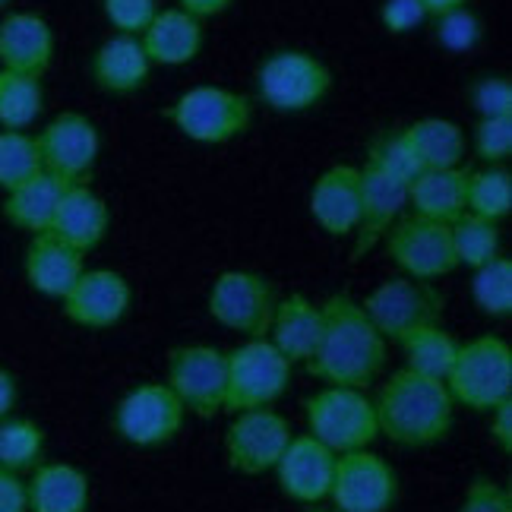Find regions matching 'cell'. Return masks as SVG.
I'll use <instances>...</instances> for the list:
<instances>
[{
    "label": "cell",
    "instance_id": "obj_41",
    "mask_svg": "<svg viewBox=\"0 0 512 512\" xmlns=\"http://www.w3.org/2000/svg\"><path fill=\"white\" fill-rule=\"evenodd\" d=\"M471 108L478 111V117H512V80L509 76H481L471 83Z\"/></svg>",
    "mask_w": 512,
    "mask_h": 512
},
{
    "label": "cell",
    "instance_id": "obj_22",
    "mask_svg": "<svg viewBox=\"0 0 512 512\" xmlns=\"http://www.w3.org/2000/svg\"><path fill=\"white\" fill-rule=\"evenodd\" d=\"M23 272H26V282L32 291L61 301L76 285V279L86 272V253L73 250L64 241H57L54 234H35L26 247Z\"/></svg>",
    "mask_w": 512,
    "mask_h": 512
},
{
    "label": "cell",
    "instance_id": "obj_20",
    "mask_svg": "<svg viewBox=\"0 0 512 512\" xmlns=\"http://www.w3.org/2000/svg\"><path fill=\"white\" fill-rule=\"evenodd\" d=\"M54 29L45 16L16 10L0 19V70L42 76L54 64Z\"/></svg>",
    "mask_w": 512,
    "mask_h": 512
},
{
    "label": "cell",
    "instance_id": "obj_7",
    "mask_svg": "<svg viewBox=\"0 0 512 512\" xmlns=\"http://www.w3.org/2000/svg\"><path fill=\"white\" fill-rule=\"evenodd\" d=\"M367 320L386 342H405L411 332L440 323L446 298L433 288V282H418L399 275L386 279L361 301Z\"/></svg>",
    "mask_w": 512,
    "mask_h": 512
},
{
    "label": "cell",
    "instance_id": "obj_15",
    "mask_svg": "<svg viewBox=\"0 0 512 512\" xmlns=\"http://www.w3.org/2000/svg\"><path fill=\"white\" fill-rule=\"evenodd\" d=\"M291 424L285 415L269 408H247L238 411L225 430V456L238 475L256 478L266 475L282 459L291 443Z\"/></svg>",
    "mask_w": 512,
    "mask_h": 512
},
{
    "label": "cell",
    "instance_id": "obj_6",
    "mask_svg": "<svg viewBox=\"0 0 512 512\" xmlns=\"http://www.w3.org/2000/svg\"><path fill=\"white\" fill-rule=\"evenodd\" d=\"M304 415L310 437L329 446L336 456L370 449V443L380 437L377 411H373V399L364 396V389L326 386L304 402Z\"/></svg>",
    "mask_w": 512,
    "mask_h": 512
},
{
    "label": "cell",
    "instance_id": "obj_30",
    "mask_svg": "<svg viewBox=\"0 0 512 512\" xmlns=\"http://www.w3.org/2000/svg\"><path fill=\"white\" fill-rule=\"evenodd\" d=\"M402 351H405V367L408 370L421 373V377L446 383L452 364H456L459 342H456V336H452L449 329H443L440 323H433V326L411 332V336L402 342Z\"/></svg>",
    "mask_w": 512,
    "mask_h": 512
},
{
    "label": "cell",
    "instance_id": "obj_3",
    "mask_svg": "<svg viewBox=\"0 0 512 512\" xmlns=\"http://www.w3.org/2000/svg\"><path fill=\"white\" fill-rule=\"evenodd\" d=\"M446 389L456 405L494 411L512 399V348L500 336H478L459 345Z\"/></svg>",
    "mask_w": 512,
    "mask_h": 512
},
{
    "label": "cell",
    "instance_id": "obj_45",
    "mask_svg": "<svg viewBox=\"0 0 512 512\" xmlns=\"http://www.w3.org/2000/svg\"><path fill=\"white\" fill-rule=\"evenodd\" d=\"M490 440H494L506 456L512 452V399L500 402L490 411Z\"/></svg>",
    "mask_w": 512,
    "mask_h": 512
},
{
    "label": "cell",
    "instance_id": "obj_12",
    "mask_svg": "<svg viewBox=\"0 0 512 512\" xmlns=\"http://www.w3.org/2000/svg\"><path fill=\"white\" fill-rule=\"evenodd\" d=\"M386 256L396 263L408 279L433 282L456 272V250H452V225L430 222L421 215L399 219L386 231Z\"/></svg>",
    "mask_w": 512,
    "mask_h": 512
},
{
    "label": "cell",
    "instance_id": "obj_47",
    "mask_svg": "<svg viewBox=\"0 0 512 512\" xmlns=\"http://www.w3.org/2000/svg\"><path fill=\"white\" fill-rule=\"evenodd\" d=\"M16 399H19L16 377L10 370H0V421L10 418V411L16 408Z\"/></svg>",
    "mask_w": 512,
    "mask_h": 512
},
{
    "label": "cell",
    "instance_id": "obj_27",
    "mask_svg": "<svg viewBox=\"0 0 512 512\" xmlns=\"http://www.w3.org/2000/svg\"><path fill=\"white\" fill-rule=\"evenodd\" d=\"M29 512H86L92 484L83 468L70 462L38 465L32 481H26Z\"/></svg>",
    "mask_w": 512,
    "mask_h": 512
},
{
    "label": "cell",
    "instance_id": "obj_28",
    "mask_svg": "<svg viewBox=\"0 0 512 512\" xmlns=\"http://www.w3.org/2000/svg\"><path fill=\"white\" fill-rule=\"evenodd\" d=\"M408 149L415 152L424 171L430 168H462L468 155V136L456 121L446 117H421L399 130Z\"/></svg>",
    "mask_w": 512,
    "mask_h": 512
},
{
    "label": "cell",
    "instance_id": "obj_9",
    "mask_svg": "<svg viewBox=\"0 0 512 512\" xmlns=\"http://www.w3.org/2000/svg\"><path fill=\"white\" fill-rule=\"evenodd\" d=\"M275 304H279V291L272 279L250 269H228L215 275L206 298L209 317L231 332H241L244 339L269 336Z\"/></svg>",
    "mask_w": 512,
    "mask_h": 512
},
{
    "label": "cell",
    "instance_id": "obj_36",
    "mask_svg": "<svg viewBox=\"0 0 512 512\" xmlns=\"http://www.w3.org/2000/svg\"><path fill=\"white\" fill-rule=\"evenodd\" d=\"M471 298H475L478 310L494 320L512 317V260L509 256H497L494 263L475 269L471 279Z\"/></svg>",
    "mask_w": 512,
    "mask_h": 512
},
{
    "label": "cell",
    "instance_id": "obj_37",
    "mask_svg": "<svg viewBox=\"0 0 512 512\" xmlns=\"http://www.w3.org/2000/svg\"><path fill=\"white\" fill-rule=\"evenodd\" d=\"M364 159L373 162L377 168H383L389 177H396V181H402V184H411V181H415V177L424 171L421 162L415 159V152L408 149L405 136H402L399 130H386V133H380L377 140L370 143V149H367Z\"/></svg>",
    "mask_w": 512,
    "mask_h": 512
},
{
    "label": "cell",
    "instance_id": "obj_5",
    "mask_svg": "<svg viewBox=\"0 0 512 512\" xmlns=\"http://www.w3.org/2000/svg\"><path fill=\"white\" fill-rule=\"evenodd\" d=\"M332 86V70L317 54L301 48H282L269 54L256 70V89L260 98L279 114H304L326 102Z\"/></svg>",
    "mask_w": 512,
    "mask_h": 512
},
{
    "label": "cell",
    "instance_id": "obj_43",
    "mask_svg": "<svg viewBox=\"0 0 512 512\" xmlns=\"http://www.w3.org/2000/svg\"><path fill=\"white\" fill-rule=\"evenodd\" d=\"M380 19L389 35H408V32L421 29L427 13L421 7V0H383Z\"/></svg>",
    "mask_w": 512,
    "mask_h": 512
},
{
    "label": "cell",
    "instance_id": "obj_8",
    "mask_svg": "<svg viewBox=\"0 0 512 512\" xmlns=\"http://www.w3.org/2000/svg\"><path fill=\"white\" fill-rule=\"evenodd\" d=\"M228 383H225V411L238 415L247 408L275 405L291 383V364L269 339H247L225 354Z\"/></svg>",
    "mask_w": 512,
    "mask_h": 512
},
{
    "label": "cell",
    "instance_id": "obj_38",
    "mask_svg": "<svg viewBox=\"0 0 512 512\" xmlns=\"http://www.w3.org/2000/svg\"><path fill=\"white\" fill-rule=\"evenodd\" d=\"M433 38H437L440 48H446L452 54H462V51H471V48L481 45L484 23H481V16L471 7H462V10L446 13V16H437V29H433Z\"/></svg>",
    "mask_w": 512,
    "mask_h": 512
},
{
    "label": "cell",
    "instance_id": "obj_32",
    "mask_svg": "<svg viewBox=\"0 0 512 512\" xmlns=\"http://www.w3.org/2000/svg\"><path fill=\"white\" fill-rule=\"evenodd\" d=\"M503 247V231L500 222L481 219V215L465 212L459 222H452V250H456V263L465 269H481L494 263Z\"/></svg>",
    "mask_w": 512,
    "mask_h": 512
},
{
    "label": "cell",
    "instance_id": "obj_49",
    "mask_svg": "<svg viewBox=\"0 0 512 512\" xmlns=\"http://www.w3.org/2000/svg\"><path fill=\"white\" fill-rule=\"evenodd\" d=\"M10 4H13V0H0V10H7Z\"/></svg>",
    "mask_w": 512,
    "mask_h": 512
},
{
    "label": "cell",
    "instance_id": "obj_18",
    "mask_svg": "<svg viewBox=\"0 0 512 512\" xmlns=\"http://www.w3.org/2000/svg\"><path fill=\"white\" fill-rule=\"evenodd\" d=\"M275 478H279L282 494L294 503H320L332 490L336 475V452L313 440L310 433L291 437L282 459L275 462Z\"/></svg>",
    "mask_w": 512,
    "mask_h": 512
},
{
    "label": "cell",
    "instance_id": "obj_46",
    "mask_svg": "<svg viewBox=\"0 0 512 512\" xmlns=\"http://www.w3.org/2000/svg\"><path fill=\"white\" fill-rule=\"evenodd\" d=\"M177 4H181L184 13H190L193 19H200V23H203V19L228 13L234 0H177Z\"/></svg>",
    "mask_w": 512,
    "mask_h": 512
},
{
    "label": "cell",
    "instance_id": "obj_2",
    "mask_svg": "<svg viewBox=\"0 0 512 512\" xmlns=\"http://www.w3.org/2000/svg\"><path fill=\"white\" fill-rule=\"evenodd\" d=\"M373 411H377L380 437L408 449L443 443L456 421V402H452L446 383L421 377L408 367L396 370L380 386Z\"/></svg>",
    "mask_w": 512,
    "mask_h": 512
},
{
    "label": "cell",
    "instance_id": "obj_44",
    "mask_svg": "<svg viewBox=\"0 0 512 512\" xmlns=\"http://www.w3.org/2000/svg\"><path fill=\"white\" fill-rule=\"evenodd\" d=\"M0 512H29L26 481L7 468H0Z\"/></svg>",
    "mask_w": 512,
    "mask_h": 512
},
{
    "label": "cell",
    "instance_id": "obj_24",
    "mask_svg": "<svg viewBox=\"0 0 512 512\" xmlns=\"http://www.w3.org/2000/svg\"><path fill=\"white\" fill-rule=\"evenodd\" d=\"M320 332H323L320 304H313L307 294H288V298H279V304H275L266 339L279 348L282 358L294 367V364H307L313 358Z\"/></svg>",
    "mask_w": 512,
    "mask_h": 512
},
{
    "label": "cell",
    "instance_id": "obj_14",
    "mask_svg": "<svg viewBox=\"0 0 512 512\" xmlns=\"http://www.w3.org/2000/svg\"><path fill=\"white\" fill-rule=\"evenodd\" d=\"M329 497L336 512H389L399 500V475L370 449L339 452Z\"/></svg>",
    "mask_w": 512,
    "mask_h": 512
},
{
    "label": "cell",
    "instance_id": "obj_34",
    "mask_svg": "<svg viewBox=\"0 0 512 512\" xmlns=\"http://www.w3.org/2000/svg\"><path fill=\"white\" fill-rule=\"evenodd\" d=\"M45 456V430L29 418L0 421V468L29 471Z\"/></svg>",
    "mask_w": 512,
    "mask_h": 512
},
{
    "label": "cell",
    "instance_id": "obj_16",
    "mask_svg": "<svg viewBox=\"0 0 512 512\" xmlns=\"http://www.w3.org/2000/svg\"><path fill=\"white\" fill-rule=\"evenodd\" d=\"M64 317L83 329H111L127 320L133 288L117 269H86L61 298Z\"/></svg>",
    "mask_w": 512,
    "mask_h": 512
},
{
    "label": "cell",
    "instance_id": "obj_31",
    "mask_svg": "<svg viewBox=\"0 0 512 512\" xmlns=\"http://www.w3.org/2000/svg\"><path fill=\"white\" fill-rule=\"evenodd\" d=\"M45 111V86L38 76L0 70V127L26 130Z\"/></svg>",
    "mask_w": 512,
    "mask_h": 512
},
{
    "label": "cell",
    "instance_id": "obj_13",
    "mask_svg": "<svg viewBox=\"0 0 512 512\" xmlns=\"http://www.w3.org/2000/svg\"><path fill=\"white\" fill-rule=\"evenodd\" d=\"M187 411L165 383H140L114 408V430L130 446L155 449L171 443L184 427Z\"/></svg>",
    "mask_w": 512,
    "mask_h": 512
},
{
    "label": "cell",
    "instance_id": "obj_1",
    "mask_svg": "<svg viewBox=\"0 0 512 512\" xmlns=\"http://www.w3.org/2000/svg\"><path fill=\"white\" fill-rule=\"evenodd\" d=\"M323 332L313 358L304 364L326 386L367 389L386 367V339L367 320L364 307L348 294H332L320 304Z\"/></svg>",
    "mask_w": 512,
    "mask_h": 512
},
{
    "label": "cell",
    "instance_id": "obj_50",
    "mask_svg": "<svg viewBox=\"0 0 512 512\" xmlns=\"http://www.w3.org/2000/svg\"><path fill=\"white\" fill-rule=\"evenodd\" d=\"M313 512H332V509H313Z\"/></svg>",
    "mask_w": 512,
    "mask_h": 512
},
{
    "label": "cell",
    "instance_id": "obj_42",
    "mask_svg": "<svg viewBox=\"0 0 512 512\" xmlns=\"http://www.w3.org/2000/svg\"><path fill=\"white\" fill-rule=\"evenodd\" d=\"M459 512H512V494L497 481L475 478L465 487Z\"/></svg>",
    "mask_w": 512,
    "mask_h": 512
},
{
    "label": "cell",
    "instance_id": "obj_10",
    "mask_svg": "<svg viewBox=\"0 0 512 512\" xmlns=\"http://www.w3.org/2000/svg\"><path fill=\"white\" fill-rule=\"evenodd\" d=\"M38 155H42V171L57 177L64 187L89 184L98 152H102V133H98L92 117L83 111H64L45 130L35 136Z\"/></svg>",
    "mask_w": 512,
    "mask_h": 512
},
{
    "label": "cell",
    "instance_id": "obj_29",
    "mask_svg": "<svg viewBox=\"0 0 512 512\" xmlns=\"http://www.w3.org/2000/svg\"><path fill=\"white\" fill-rule=\"evenodd\" d=\"M64 190L67 187L57 181V177L42 171V174H35L32 181L4 193V206H0V209H4V219L13 228L29 231L35 238V234L51 231L54 212H57V203H61Z\"/></svg>",
    "mask_w": 512,
    "mask_h": 512
},
{
    "label": "cell",
    "instance_id": "obj_19",
    "mask_svg": "<svg viewBox=\"0 0 512 512\" xmlns=\"http://www.w3.org/2000/svg\"><path fill=\"white\" fill-rule=\"evenodd\" d=\"M310 219L329 238H351L361 222L358 165H332L310 187Z\"/></svg>",
    "mask_w": 512,
    "mask_h": 512
},
{
    "label": "cell",
    "instance_id": "obj_33",
    "mask_svg": "<svg viewBox=\"0 0 512 512\" xmlns=\"http://www.w3.org/2000/svg\"><path fill=\"white\" fill-rule=\"evenodd\" d=\"M465 212L481 215L490 222H503L512 212V174L506 165H487L481 171H468Z\"/></svg>",
    "mask_w": 512,
    "mask_h": 512
},
{
    "label": "cell",
    "instance_id": "obj_17",
    "mask_svg": "<svg viewBox=\"0 0 512 512\" xmlns=\"http://www.w3.org/2000/svg\"><path fill=\"white\" fill-rule=\"evenodd\" d=\"M358 171H361V222L358 231H354V250H351L354 263L386 238V231L399 222L402 209L408 206V184L389 177L383 168H377L367 159Z\"/></svg>",
    "mask_w": 512,
    "mask_h": 512
},
{
    "label": "cell",
    "instance_id": "obj_48",
    "mask_svg": "<svg viewBox=\"0 0 512 512\" xmlns=\"http://www.w3.org/2000/svg\"><path fill=\"white\" fill-rule=\"evenodd\" d=\"M471 0H421V7H424V13L427 16H446V13H452V10H462V7H468Z\"/></svg>",
    "mask_w": 512,
    "mask_h": 512
},
{
    "label": "cell",
    "instance_id": "obj_4",
    "mask_svg": "<svg viewBox=\"0 0 512 512\" xmlns=\"http://www.w3.org/2000/svg\"><path fill=\"white\" fill-rule=\"evenodd\" d=\"M168 121L193 143L225 146L250 130L253 102L225 86H193L174 98Z\"/></svg>",
    "mask_w": 512,
    "mask_h": 512
},
{
    "label": "cell",
    "instance_id": "obj_11",
    "mask_svg": "<svg viewBox=\"0 0 512 512\" xmlns=\"http://www.w3.org/2000/svg\"><path fill=\"white\" fill-rule=\"evenodd\" d=\"M225 383L228 361L225 351L212 345H181L168 354V377L165 386L196 418H215L225 411Z\"/></svg>",
    "mask_w": 512,
    "mask_h": 512
},
{
    "label": "cell",
    "instance_id": "obj_26",
    "mask_svg": "<svg viewBox=\"0 0 512 512\" xmlns=\"http://www.w3.org/2000/svg\"><path fill=\"white\" fill-rule=\"evenodd\" d=\"M468 168H430L408 184V206L430 222L452 225L465 215Z\"/></svg>",
    "mask_w": 512,
    "mask_h": 512
},
{
    "label": "cell",
    "instance_id": "obj_21",
    "mask_svg": "<svg viewBox=\"0 0 512 512\" xmlns=\"http://www.w3.org/2000/svg\"><path fill=\"white\" fill-rule=\"evenodd\" d=\"M108 228H111L108 203L89 184H76V187L64 190L61 203H57V212H54L51 231H45V234H54L57 241L70 244L80 253H92L95 247L105 244Z\"/></svg>",
    "mask_w": 512,
    "mask_h": 512
},
{
    "label": "cell",
    "instance_id": "obj_23",
    "mask_svg": "<svg viewBox=\"0 0 512 512\" xmlns=\"http://www.w3.org/2000/svg\"><path fill=\"white\" fill-rule=\"evenodd\" d=\"M140 42L152 67H187L200 57L206 32L200 19H193L181 7H171L155 13Z\"/></svg>",
    "mask_w": 512,
    "mask_h": 512
},
{
    "label": "cell",
    "instance_id": "obj_39",
    "mask_svg": "<svg viewBox=\"0 0 512 512\" xmlns=\"http://www.w3.org/2000/svg\"><path fill=\"white\" fill-rule=\"evenodd\" d=\"M471 143L484 165H506L512 159V117H478Z\"/></svg>",
    "mask_w": 512,
    "mask_h": 512
},
{
    "label": "cell",
    "instance_id": "obj_25",
    "mask_svg": "<svg viewBox=\"0 0 512 512\" xmlns=\"http://www.w3.org/2000/svg\"><path fill=\"white\" fill-rule=\"evenodd\" d=\"M152 64L136 35H111L92 54V80L108 95H133L149 83Z\"/></svg>",
    "mask_w": 512,
    "mask_h": 512
},
{
    "label": "cell",
    "instance_id": "obj_35",
    "mask_svg": "<svg viewBox=\"0 0 512 512\" xmlns=\"http://www.w3.org/2000/svg\"><path fill=\"white\" fill-rule=\"evenodd\" d=\"M35 174H42L35 136L26 130H0V190L10 193Z\"/></svg>",
    "mask_w": 512,
    "mask_h": 512
},
{
    "label": "cell",
    "instance_id": "obj_40",
    "mask_svg": "<svg viewBox=\"0 0 512 512\" xmlns=\"http://www.w3.org/2000/svg\"><path fill=\"white\" fill-rule=\"evenodd\" d=\"M105 19L114 35H136L140 38L159 13V0H102Z\"/></svg>",
    "mask_w": 512,
    "mask_h": 512
}]
</instances>
